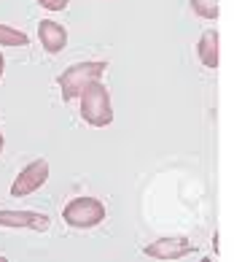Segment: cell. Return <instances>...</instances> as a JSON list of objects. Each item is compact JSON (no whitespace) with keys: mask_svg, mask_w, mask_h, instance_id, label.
<instances>
[{"mask_svg":"<svg viewBox=\"0 0 234 262\" xmlns=\"http://www.w3.org/2000/svg\"><path fill=\"white\" fill-rule=\"evenodd\" d=\"M3 143H6V141H3V133H0V151H3Z\"/></svg>","mask_w":234,"mask_h":262,"instance_id":"obj_13","label":"cell"},{"mask_svg":"<svg viewBox=\"0 0 234 262\" xmlns=\"http://www.w3.org/2000/svg\"><path fill=\"white\" fill-rule=\"evenodd\" d=\"M191 251H194V246L189 244V238H159L145 246L143 254L153 257V259H180V257L191 254Z\"/></svg>","mask_w":234,"mask_h":262,"instance_id":"obj_6","label":"cell"},{"mask_svg":"<svg viewBox=\"0 0 234 262\" xmlns=\"http://www.w3.org/2000/svg\"><path fill=\"white\" fill-rule=\"evenodd\" d=\"M108 62H97V60H89V62H78V65H70L57 76V84L62 90V98L70 103V100H78L81 92L86 90L89 84L94 81H102V73Z\"/></svg>","mask_w":234,"mask_h":262,"instance_id":"obj_1","label":"cell"},{"mask_svg":"<svg viewBox=\"0 0 234 262\" xmlns=\"http://www.w3.org/2000/svg\"><path fill=\"white\" fill-rule=\"evenodd\" d=\"M81 119L92 127H108L113 122V108H111V95L108 90L102 86V81H94L89 84L86 90L81 92Z\"/></svg>","mask_w":234,"mask_h":262,"instance_id":"obj_2","label":"cell"},{"mask_svg":"<svg viewBox=\"0 0 234 262\" xmlns=\"http://www.w3.org/2000/svg\"><path fill=\"white\" fill-rule=\"evenodd\" d=\"M67 3L70 0H38V6H43L46 11H62V8H67Z\"/></svg>","mask_w":234,"mask_h":262,"instance_id":"obj_11","label":"cell"},{"mask_svg":"<svg viewBox=\"0 0 234 262\" xmlns=\"http://www.w3.org/2000/svg\"><path fill=\"white\" fill-rule=\"evenodd\" d=\"M3 68H6V60H3V54H0V79H3Z\"/></svg>","mask_w":234,"mask_h":262,"instance_id":"obj_12","label":"cell"},{"mask_svg":"<svg viewBox=\"0 0 234 262\" xmlns=\"http://www.w3.org/2000/svg\"><path fill=\"white\" fill-rule=\"evenodd\" d=\"M48 179V162L46 160H35L30 165H24L19 170V176L11 184V198H27L35 189H41Z\"/></svg>","mask_w":234,"mask_h":262,"instance_id":"obj_4","label":"cell"},{"mask_svg":"<svg viewBox=\"0 0 234 262\" xmlns=\"http://www.w3.org/2000/svg\"><path fill=\"white\" fill-rule=\"evenodd\" d=\"M197 54H199V62L210 71L218 68V57H221V46H218V30H207L202 33L199 43H197Z\"/></svg>","mask_w":234,"mask_h":262,"instance_id":"obj_8","label":"cell"},{"mask_svg":"<svg viewBox=\"0 0 234 262\" xmlns=\"http://www.w3.org/2000/svg\"><path fill=\"white\" fill-rule=\"evenodd\" d=\"M30 43V35L16 30L11 25H0V46H27Z\"/></svg>","mask_w":234,"mask_h":262,"instance_id":"obj_9","label":"cell"},{"mask_svg":"<svg viewBox=\"0 0 234 262\" xmlns=\"http://www.w3.org/2000/svg\"><path fill=\"white\" fill-rule=\"evenodd\" d=\"M0 227L46 232L51 227V219L46 213H38V211H0Z\"/></svg>","mask_w":234,"mask_h":262,"instance_id":"obj_5","label":"cell"},{"mask_svg":"<svg viewBox=\"0 0 234 262\" xmlns=\"http://www.w3.org/2000/svg\"><path fill=\"white\" fill-rule=\"evenodd\" d=\"M38 41H41V46L48 54H60L67 46V30L62 25L51 22V19H43V22L38 25Z\"/></svg>","mask_w":234,"mask_h":262,"instance_id":"obj_7","label":"cell"},{"mask_svg":"<svg viewBox=\"0 0 234 262\" xmlns=\"http://www.w3.org/2000/svg\"><path fill=\"white\" fill-rule=\"evenodd\" d=\"M194 14L202 19H218V0H189Z\"/></svg>","mask_w":234,"mask_h":262,"instance_id":"obj_10","label":"cell"},{"mask_svg":"<svg viewBox=\"0 0 234 262\" xmlns=\"http://www.w3.org/2000/svg\"><path fill=\"white\" fill-rule=\"evenodd\" d=\"M62 219H65V225H70V227L89 230V227L102 225L105 206H102L97 198H75V200H70V203L65 206Z\"/></svg>","mask_w":234,"mask_h":262,"instance_id":"obj_3","label":"cell"}]
</instances>
